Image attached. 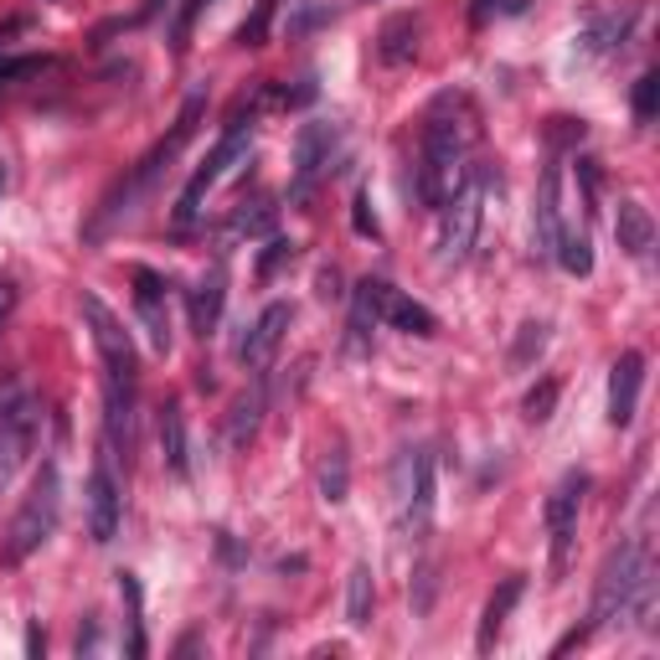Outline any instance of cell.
Here are the masks:
<instances>
[{
	"mask_svg": "<svg viewBox=\"0 0 660 660\" xmlns=\"http://www.w3.org/2000/svg\"><path fill=\"white\" fill-rule=\"evenodd\" d=\"M583 495H589V475H583V470H568V475L552 485V495H548L552 573H562V568H568V552H573V536H578V511H583Z\"/></svg>",
	"mask_w": 660,
	"mask_h": 660,
	"instance_id": "obj_10",
	"label": "cell"
},
{
	"mask_svg": "<svg viewBox=\"0 0 660 660\" xmlns=\"http://www.w3.org/2000/svg\"><path fill=\"white\" fill-rule=\"evenodd\" d=\"M211 0H186L181 6V16H176V31H170V47H176V52H186V42H191V27H197V16L207 11Z\"/></svg>",
	"mask_w": 660,
	"mask_h": 660,
	"instance_id": "obj_36",
	"label": "cell"
},
{
	"mask_svg": "<svg viewBox=\"0 0 660 660\" xmlns=\"http://www.w3.org/2000/svg\"><path fill=\"white\" fill-rule=\"evenodd\" d=\"M93 650H99V619H88L78 630V656H93Z\"/></svg>",
	"mask_w": 660,
	"mask_h": 660,
	"instance_id": "obj_43",
	"label": "cell"
},
{
	"mask_svg": "<svg viewBox=\"0 0 660 660\" xmlns=\"http://www.w3.org/2000/svg\"><path fill=\"white\" fill-rule=\"evenodd\" d=\"M315 295H321V299H341V295H346V289H341V268L336 264L315 274Z\"/></svg>",
	"mask_w": 660,
	"mask_h": 660,
	"instance_id": "obj_42",
	"label": "cell"
},
{
	"mask_svg": "<svg viewBox=\"0 0 660 660\" xmlns=\"http://www.w3.org/2000/svg\"><path fill=\"white\" fill-rule=\"evenodd\" d=\"M223 305H227V268L211 264L197 279V289H191V331H197V336H211L217 321H223Z\"/></svg>",
	"mask_w": 660,
	"mask_h": 660,
	"instance_id": "obj_21",
	"label": "cell"
},
{
	"mask_svg": "<svg viewBox=\"0 0 660 660\" xmlns=\"http://www.w3.org/2000/svg\"><path fill=\"white\" fill-rule=\"evenodd\" d=\"M268 413V372H254V387L233 403V418H227V444L233 450H248L258 439V423Z\"/></svg>",
	"mask_w": 660,
	"mask_h": 660,
	"instance_id": "obj_20",
	"label": "cell"
},
{
	"mask_svg": "<svg viewBox=\"0 0 660 660\" xmlns=\"http://www.w3.org/2000/svg\"><path fill=\"white\" fill-rule=\"evenodd\" d=\"M274 16H279V0H254V11H248V21L238 27V37H233V42H238L243 52H254V47H268Z\"/></svg>",
	"mask_w": 660,
	"mask_h": 660,
	"instance_id": "obj_31",
	"label": "cell"
},
{
	"mask_svg": "<svg viewBox=\"0 0 660 660\" xmlns=\"http://www.w3.org/2000/svg\"><path fill=\"white\" fill-rule=\"evenodd\" d=\"M548 352V325L542 321H526L516 331V341H511V366L516 372H526V366H536V356Z\"/></svg>",
	"mask_w": 660,
	"mask_h": 660,
	"instance_id": "obj_32",
	"label": "cell"
},
{
	"mask_svg": "<svg viewBox=\"0 0 660 660\" xmlns=\"http://www.w3.org/2000/svg\"><path fill=\"white\" fill-rule=\"evenodd\" d=\"M475 140V114L460 93H439L423 114V155H418V201L423 207H444L454 186L470 176L464 155Z\"/></svg>",
	"mask_w": 660,
	"mask_h": 660,
	"instance_id": "obj_1",
	"label": "cell"
},
{
	"mask_svg": "<svg viewBox=\"0 0 660 660\" xmlns=\"http://www.w3.org/2000/svg\"><path fill=\"white\" fill-rule=\"evenodd\" d=\"M372 325H377V309H372V295H366V279H362L352 295V325H346V352L352 356L372 352Z\"/></svg>",
	"mask_w": 660,
	"mask_h": 660,
	"instance_id": "obj_28",
	"label": "cell"
},
{
	"mask_svg": "<svg viewBox=\"0 0 660 660\" xmlns=\"http://www.w3.org/2000/svg\"><path fill=\"white\" fill-rule=\"evenodd\" d=\"M583 135H589L583 119H568V114L548 119V145H583Z\"/></svg>",
	"mask_w": 660,
	"mask_h": 660,
	"instance_id": "obj_38",
	"label": "cell"
},
{
	"mask_svg": "<svg viewBox=\"0 0 660 660\" xmlns=\"http://www.w3.org/2000/svg\"><path fill=\"white\" fill-rule=\"evenodd\" d=\"M129 284H135V309H140L145 331H150L155 352H170V284L155 274V268H129Z\"/></svg>",
	"mask_w": 660,
	"mask_h": 660,
	"instance_id": "obj_14",
	"label": "cell"
},
{
	"mask_svg": "<svg viewBox=\"0 0 660 660\" xmlns=\"http://www.w3.org/2000/svg\"><path fill=\"white\" fill-rule=\"evenodd\" d=\"M578 186H583V197H589V207L599 201V160L593 155H578Z\"/></svg>",
	"mask_w": 660,
	"mask_h": 660,
	"instance_id": "obj_41",
	"label": "cell"
},
{
	"mask_svg": "<svg viewBox=\"0 0 660 660\" xmlns=\"http://www.w3.org/2000/svg\"><path fill=\"white\" fill-rule=\"evenodd\" d=\"M201 114H207V93L197 88V93H191V99L181 104V114H176V125H170L166 140L155 145V150L145 155L140 166L129 170L125 181H119V186L109 191V197L99 201V211H93V223H88V233H83L88 243H99L114 223H125L129 211H135V201H140L145 191H155V181H160V176L170 170V160H176V155H181L186 145H191V135H197V125H201Z\"/></svg>",
	"mask_w": 660,
	"mask_h": 660,
	"instance_id": "obj_2",
	"label": "cell"
},
{
	"mask_svg": "<svg viewBox=\"0 0 660 660\" xmlns=\"http://www.w3.org/2000/svg\"><path fill=\"white\" fill-rule=\"evenodd\" d=\"M614 238L630 258H646L650 248H656V217H650L634 197H624L619 201V211H614Z\"/></svg>",
	"mask_w": 660,
	"mask_h": 660,
	"instance_id": "obj_23",
	"label": "cell"
},
{
	"mask_svg": "<svg viewBox=\"0 0 660 660\" xmlns=\"http://www.w3.org/2000/svg\"><path fill=\"white\" fill-rule=\"evenodd\" d=\"M366 295H372V309H377L382 325H393V331H403V336H434L439 331V315L428 305H418L413 295H403V289H393L387 279H366Z\"/></svg>",
	"mask_w": 660,
	"mask_h": 660,
	"instance_id": "obj_13",
	"label": "cell"
},
{
	"mask_svg": "<svg viewBox=\"0 0 660 660\" xmlns=\"http://www.w3.org/2000/svg\"><path fill=\"white\" fill-rule=\"evenodd\" d=\"M42 423H47V407L37 393L27 387H0V495L11 491V480L21 475V464L31 460L37 439H42Z\"/></svg>",
	"mask_w": 660,
	"mask_h": 660,
	"instance_id": "obj_4",
	"label": "cell"
},
{
	"mask_svg": "<svg viewBox=\"0 0 660 660\" xmlns=\"http://www.w3.org/2000/svg\"><path fill=\"white\" fill-rule=\"evenodd\" d=\"M274 227H279V207H274V201H243V207H233V217L223 223V243L274 238Z\"/></svg>",
	"mask_w": 660,
	"mask_h": 660,
	"instance_id": "obj_25",
	"label": "cell"
},
{
	"mask_svg": "<svg viewBox=\"0 0 660 660\" xmlns=\"http://www.w3.org/2000/svg\"><path fill=\"white\" fill-rule=\"evenodd\" d=\"M114 578H119V599H125V609H129V619H125V624H129L125 650L140 660L145 650H150V640H145V593H140V578H135V573H114Z\"/></svg>",
	"mask_w": 660,
	"mask_h": 660,
	"instance_id": "obj_26",
	"label": "cell"
},
{
	"mask_svg": "<svg viewBox=\"0 0 660 660\" xmlns=\"http://www.w3.org/2000/svg\"><path fill=\"white\" fill-rule=\"evenodd\" d=\"M47 57H11V62H0V88L16 83V78H27V72H42Z\"/></svg>",
	"mask_w": 660,
	"mask_h": 660,
	"instance_id": "obj_40",
	"label": "cell"
},
{
	"mask_svg": "<svg viewBox=\"0 0 660 660\" xmlns=\"http://www.w3.org/2000/svg\"><path fill=\"white\" fill-rule=\"evenodd\" d=\"M552 403H558V382H542V387H532V393H526V403H521V407H526V418H532V423H542V418H552Z\"/></svg>",
	"mask_w": 660,
	"mask_h": 660,
	"instance_id": "obj_37",
	"label": "cell"
},
{
	"mask_svg": "<svg viewBox=\"0 0 660 660\" xmlns=\"http://www.w3.org/2000/svg\"><path fill=\"white\" fill-rule=\"evenodd\" d=\"M341 129L325 125V119H309V125H299L295 135V181H289V207H305L309 191H315V181H321L325 170H331V150H336Z\"/></svg>",
	"mask_w": 660,
	"mask_h": 660,
	"instance_id": "obj_9",
	"label": "cell"
},
{
	"mask_svg": "<svg viewBox=\"0 0 660 660\" xmlns=\"http://www.w3.org/2000/svg\"><path fill=\"white\" fill-rule=\"evenodd\" d=\"M634 27H640V6H624V11H593L589 27H583V37H578V47H583V57H619L624 47H630Z\"/></svg>",
	"mask_w": 660,
	"mask_h": 660,
	"instance_id": "obj_16",
	"label": "cell"
},
{
	"mask_svg": "<svg viewBox=\"0 0 660 660\" xmlns=\"http://www.w3.org/2000/svg\"><path fill=\"white\" fill-rule=\"evenodd\" d=\"M0 186H6V176H0Z\"/></svg>",
	"mask_w": 660,
	"mask_h": 660,
	"instance_id": "obj_46",
	"label": "cell"
},
{
	"mask_svg": "<svg viewBox=\"0 0 660 660\" xmlns=\"http://www.w3.org/2000/svg\"><path fill=\"white\" fill-rule=\"evenodd\" d=\"M352 227H356V238H382L377 211H372V201H366V191H356V201H352Z\"/></svg>",
	"mask_w": 660,
	"mask_h": 660,
	"instance_id": "obj_39",
	"label": "cell"
},
{
	"mask_svg": "<svg viewBox=\"0 0 660 660\" xmlns=\"http://www.w3.org/2000/svg\"><path fill=\"white\" fill-rule=\"evenodd\" d=\"M321 495L331 506H341L352 495V460H346V444H331L321 460Z\"/></svg>",
	"mask_w": 660,
	"mask_h": 660,
	"instance_id": "obj_27",
	"label": "cell"
},
{
	"mask_svg": "<svg viewBox=\"0 0 660 660\" xmlns=\"http://www.w3.org/2000/svg\"><path fill=\"white\" fill-rule=\"evenodd\" d=\"M119 516H125V495H119V480H114V460H93V475H88V536L109 548L119 536Z\"/></svg>",
	"mask_w": 660,
	"mask_h": 660,
	"instance_id": "obj_12",
	"label": "cell"
},
{
	"mask_svg": "<svg viewBox=\"0 0 660 660\" xmlns=\"http://www.w3.org/2000/svg\"><path fill=\"white\" fill-rule=\"evenodd\" d=\"M403 526L413 542H423L434 526V454L428 450H407L403 460Z\"/></svg>",
	"mask_w": 660,
	"mask_h": 660,
	"instance_id": "obj_11",
	"label": "cell"
},
{
	"mask_svg": "<svg viewBox=\"0 0 660 660\" xmlns=\"http://www.w3.org/2000/svg\"><path fill=\"white\" fill-rule=\"evenodd\" d=\"M650 558V542L640 532L634 536H619L614 548H609L604 568H599V578H593V604H589V640L599 630H609V624H619V609H624V593H630L634 573H640V562Z\"/></svg>",
	"mask_w": 660,
	"mask_h": 660,
	"instance_id": "obj_5",
	"label": "cell"
},
{
	"mask_svg": "<svg viewBox=\"0 0 660 660\" xmlns=\"http://www.w3.org/2000/svg\"><path fill=\"white\" fill-rule=\"evenodd\" d=\"M413 619H428V609H434V593H439V562L423 558L418 568H413Z\"/></svg>",
	"mask_w": 660,
	"mask_h": 660,
	"instance_id": "obj_34",
	"label": "cell"
},
{
	"mask_svg": "<svg viewBox=\"0 0 660 660\" xmlns=\"http://www.w3.org/2000/svg\"><path fill=\"white\" fill-rule=\"evenodd\" d=\"M42 650H47V634H42V619H31V624H27V656H31V660H37V656H42Z\"/></svg>",
	"mask_w": 660,
	"mask_h": 660,
	"instance_id": "obj_45",
	"label": "cell"
},
{
	"mask_svg": "<svg viewBox=\"0 0 660 660\" xmlns=\"http://www.w3.org/2000/svg\"><path fill=\"white\" fill-rule=\"evenodd\" d=\"M521 593H526V578L511 573L506 583L485 599V614H480V630H475V650H480V656H491V650H495V640H501V630H506L511 609L521 604Z\"/></svg>",
	"mask_w": 660,
	"mask_h": 660,
	"instance_id": "obj_19",
	"label": "cell"
},
{
	"mask_svg": "<svg viewBox=\"0 0 660 660\" xmlns=\"http://www.w3.org/2000/svg\"><path fill=\"white\" fill-rule=\"evenodd\" d=\"M372 599H377V593H372V568L356 562L352 578H346V624H352V630H366V624H372Z\"/></svg>",
	"mask_w": 660,
	"mask_h": 660,
	"instance_id": "obj_29",
	"label": "cell"
},
{
	"mask_svg": "<svg viewBox=\"0 0 660 660\" xmlns=\"http://www.w3.org/2000/svg\"><path fill=\"white\" fill-rule=\"evenodd\" d=\"M83 321H88V336H93V352H99V362H104V382L140 387V352H135L125 321H119L99 295H83Z\"/></svg>",
	"mask_w": 660,
	"mask_h": 660,
	"instance_id": "obj_8",
	"label": "cell"
},
{
	"mask_svg": "<svg viewBox=\"0 0 660 660\" xmlns=\"http://www.w3.org/2000/svg\"><path fill=\"white\" fill-rule=\"evenodd\" d=\"M640 387H646V352H624L609 366V423L614 428H630L634 423Z\"/></svg>",
	"mask_w": 660,
	"mask_h": 660,
	"instance_id": "obj_17",
	"label": "cell"
},
{
	"mask_svg": "<svg viewBox=\"0 0 660 660\" xmlns=\"http://www.w3.org/2000/svg\"><path fill=\"white\" fill-rule=\"evenodd\" d=\"M16 299H21V289H16L11 279H0V325L11 321V309H16Z\"/></svg>",
	"mask_w": 660,
	"mask_h": 660,
	"instance_id": "obj_44",
	"label": "cell"
},
{
	"mask_svg": "<svg viewBox=\"0 0 660 660\" xmlns=\"http://www.w3.org/2000/svg\"><path fill=\"white\" fill-rule=\"evenodd\" d=\"M248 145H254V109L248 114H233V119H227V129H223V140L211 145V155H207V166L197 170V176H191V181H186V191L181 197H176V223H197L201 217V197H207L211 186L223 181L227 170H233V160H248Z\"/></svg>",
	"mask_w": 660,
	"mask_h": 660,
	"instance_id": "obj_7",
	"label": "cell"
},
{
	"mask_svg": "<svg viewBox=\"0 0 660 660\" xmlns=\"http://www.w3.org/2000/svg\"><path fill=\"white\" fill-rule=\"evenodd\" d=\"M480 217H485V176L470 170L439 207V264H464L475 254Z\"/></svg>",
	"mask_w": 660,
	"mask_h": 660,
	"instance_id": "obj_6",
	"label": "cell"
},
{
	"mask_svg": "<svg viewBox=\"0 0 660 660\" xmlns=\"http://www.w3.org/2000/svg\"><path fill=\"white\" fill-rule=\"evenodd\" d=\"M289 321H295V309L284 305V299H274V305H264V315H258L254 325H243V331H248L243 346H238L243 366L268 372V362H274V352H279V341H284V331H289Z\"/></svg>",
	"mask_w": 660,
	"mask_h": 660,
	"instance_id": "obj_15",
	"label": "cell"
},
{
	"mask_svg": "<svg viewBox=\"0 0 660 660\" xmlns=\"http://www.w3.org/2000/svg\"><path fill=\"white\" fill-rule=\"evenodd\" d=\"M377 57L387 62V68H403V62H413L418 57V16H387L377 31Z\"/></svg>",
	"mask_w": 660,
	"mask_h": 660,
	"instance_id": "obj_24",
	"label": "cell"
},
{
	"mask_svg": "<svg viewBox=\"0 0 660 660\" xmlns=\"http://www.w3.org/2000/svg\"><path fill=\"white\" fill-rule=\"evenodd\" d=\"M160 460H166V470L176 480H191V444H186V413L181 403H166L160 407Z\"/></svg>",
	"mask_w": 660,
	"mask_h": 660,
	"instance_id": "obj_22",
	"label": "cell"
},
{
	"mask_svg": "<svg viewBox=\"0 0 660 660\" xmlns=\"http://www.w3.org/2000/svg\"><path fill=\"white\" fill-rule=\"evenodd\" d=\"M552 258H558L573 279H589L593 274V243L578 233V227H562L558 233V248H552Z\"/></svg>",
	"mask_w": 660,
	"mask_h": 660,
	"instance_id": "obj_30",
	"label": "cell"
},
{
	"mask_svg": "<svg viewBox=\"0 0 660 660\" xmlns=\"http://www.w3.org/2000/svg\"><path fill=\"white\" fill-rule=\"evenodd\" d=\"M558 191H562V166H558V160H548V166H542V181H536V211H532V248L542 258H552L558 233H562Z\"/></svg>",
	"mask_w": 660,
	"mask_h": 660,
	"instance_id": "obj_18",
	"label": "cell"
},
{
	"mask_svg": "<svg viewBox=\"0 0 660 660\" xmlns=\"http://www.w3.org/2000/svg\"><path fill=\"white\" fill-rule=\"evenodd\" d=\"M57 521H62V470H57V460H47L42 470H37V480H31L27 501L16 506L11 526H6L0 562H6V568H21L31 552H42L47 542H52Z\"/></svg>",
	"mask_w": 660,
	"mask_h": 660,
	"instance_id": "obj_3",
	"label": "cell"
},
{
	"mask_svg": "<svg viewBox=\"0 0 660 660\" xmlns=\"http://www.w3.org/2000/svg\"><path fill=\"white\" fill-rule=\"evenodd\" d=\"M634 119H640V125H650V119H656L660 114V72L650 68V72H640V83H634Z\"/></svg>",
	"mask_w": 660,
	"mask_h": 660,
	"instance_id": "obj_35",
	"label": "cell"
},
{
	"mask_svg": "<svg viewBox=\"0 0 660 660\" xmlns=\"http://www.w3.org/2000/svg\"><path fill=\"white\" fill-rule=\"evenodd\" d=\"M295 254H299V243H289V238H279V233H274V238H264V248H258L254 274L268 284L274 274H279V268H289V264H295Z\"/></svg>",
	"mask_w": 660,
	"mask_h": 660,
	"instance_id": "obj_33",
	"label": "cell"
}]
</instances>
